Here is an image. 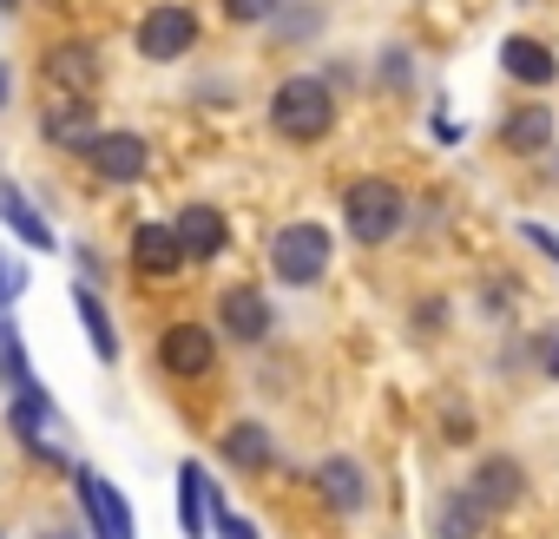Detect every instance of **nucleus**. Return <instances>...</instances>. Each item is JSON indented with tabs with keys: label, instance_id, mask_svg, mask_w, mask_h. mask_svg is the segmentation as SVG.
Masks as SVG:
<instances>
[{
	"label": "nucleus",
	"instance_id": "31",
	"mask_svg": "<svg viewBox=\"0 0 559 539\" xmlns=\"http://www.w3.org/2000/svg\"><path fill=\"white\" fill-rule=\"evenodd\" d=\"M0 539H8V532H0Z\"/></svg>",
	"mask_w": 559,
	"mask_h": 539
},
{
	"label": "nucleus",
	"instance_id": "6",
	"mask_svg": "<svg viewBox=\"0 0 559 539\" xmlns=\"http://www.w3.org/2000/svg\"><path fill=\"white\" fill-rule=\"evenodd\" d=\"M73 480H80V506H86V519H93V539H139V526H132V506H126V493H119L106 474L80 467Z\"/></svg>",
	"mask_w": 559,
	"mask_h": 539
},
{
	"label": "nucleus",
	"instance_id": "29",
	"mask_svg": "<svg viewBox=\"0 0 559 539\" xmlns=\"http://www.w3.org/2000/svg\"><path fill=\"white\" fill-rule=\"evenodd\" d=\"M34 539H73V532H67V526H60V532H34Z\"/></svg>",
	"mask_w": 559,
	"mask_h": 539
},
{
	"label": "nucleus",
	"instance_id": "5",
	"mask_svg": "<svg viewBox=\"0 0 559 539\" xmlns=\"http://www.w3.org/2000/svg\"><path fill=\"white\" fill-rule=\"evenodd\" d=\"M211 362H217V330H204V323H171V330L158 336V369H165V375L198 382V375H211Z\"/></svg>",
	"mask_w": 559,
	"mask_h": 539
},
{
	"label": "nucleus",
	"instance_id": "24",
	"mask_svg": "<svg viewBox=\"0 0 559 539\" xmlns=\"http://www.w3.org/2000/svg\"><path fill=\"white\" fill-rule=\"evenodd\" d=\"M270 8H276V0H224V14H230L237 27H257V21H270Z\"/></svg>",
	"mask_w": 559,
	"mask_h": 539
},
{
	"label": "nucleus",
	"instance_id": "19",
	"mask_svg": "<svg viewBox=\"0 0 559 539\" xmlns=\"http://www.w3.org/2000/svg\"><path fill=\"white\" fill-rule=\"evenodd\" d=\"M480 532H487V513L474 506L467 487H454V493L435 500V539H480Z\"/></svg>",
	"mask_w": 559,
	"mask_h": 539
},
{
	"label": "nucleus",
	"instance_id": "28",
	"mask_svg": "<svg viewBox=\"0 0 559 539\" xmlns=\"http://www.w3.org/2000/svg\"><path fill=\"white\" fill-rule=\"evenodd\" d=\"M8 99H14V80H8V67H0V112H8Z\"/></svg>",
	"mask_w": 559,
	"mask_h": 539
},
{
	"label": "nucleus",
	"instance_id": "20",
	"mask_svg": "<svg viewBox=\"0 0 559 539\" xmlns=\"http://www.w3.org/2000/svg\"><path fill=\"white\" fill-rule=\"evenodd\" d=\"M40 132H47V145H67V152H80V158H86V145L99 139L80 99H67V106H47V125H40Z\"/></svg>",
	"mask_w": 559,
	"mask_h": 539
},
{
	"label": "nucleus",
	"instance_id": "25",
	"mask_svg": "<svg viewBox=\"0 0 559 539\" xmlns=\"http://www.w3.org/2000/svg\"><path fill=\"white\" fill-rule=\"evenodd\" d=\"M520 237H526L533 250H546V256L559 263V230H552V224H539V217H526V224H520Z\"/></svg>",
	"mask_w": 559,
	"mask_h": 539
},
{
	"label": "nucleus",
	"instance_id": "7",
	"mask_svg": "<svg viewBox=\"0 0 559 539\" xmlns=\"http://www.w3.org/2000/svg\"><path fill=\"white\" fill-rule=\"evenodd\" d=\"M198 47V14L191 8H152L139 21V53L145 60H185Z\"/></svg>",
	"mask_w": 559,
	"mask_h": 539
},
{
	"label": "nucleus",
	"instance_id": "4",
	"mask_svg": "<svg viewBox=\"0 0 559 539\" xmlns=\"http://www.w3.org/2000/svg\"><path fill=\"white\" fill-rule=\"evenodd\" d=\"M467 493H474V506L493 519V513H513L520 500H526V467L513 460V454H480L474 460V474H467Z\"/></svg>",
	"mask_w": 559,
	"mask_h": 539
},
{
	"label": "nucleus",
	"instance_id": "30",
	"mask_svg": "<svg viewBox=\"0 0 559 539\" xmlns=\"http://www.w3.org/2000/svg\"><path fill=\"white\" fill-rule=\"evenodd\" d=\"M0 8H14V0H0Z\"/></svg>",
	"mask_w": 559,
	"mask_h": 539
},
{
	"label": "nucleus",
	"instance_id": "13",
	"mask_svg": "<svg viewBox=\"0 0 559 539\" xmlns=\"http://www.w3.org/2000/svg\"><path fill=\"white\" fill-rule=\"evenodd\" d=\"M500 73H507V80H520V86H552V80H559V53H552L546 40L513 34V40L500 47Z\"/></svg>",
	"mask_w": 559,
	"mask_h": 539
},
{
	"label": "nucleus",
	"instance_id": "17",
	"mask_svg": "<svg viewBox=\"0 0 559 539\" xmlns=\"http://www.w3.org/2000/svg\"><path fill=\"white\" fill-rule=\"evenodd\" d=\"M211 474L198 467V460H185L178 467V526H185V539H204L211 532Z\"/></svg>",
	"mask_w": 559,
	"mask_h": 539
},
{
	"label": "nucleus",
	"instance_id": "23",
	"mask_svg": "<svg viewBox=\"0 0 559 539\" xmlns=\"http://www.w3.org/2000/svg\"><path fill=\"white\" fill-rule=\"evenodd\" d=\"M21 290H27V270L0 256V310H14V303H21Z\"/></svg>",
	"mask_w": 559,
	"mask_h": 539
},
{
	"label": "nucleus",
	"instance_id": "2",
	"mask_svg": "<svg viewBox=\"0 0 559 539\" xmlns=\"http://www.w3.org/2000/svg\"><path fill=\"white\" fill-rule=\"evenodd\" d=\"M330 256H336V237L317 217H297L270 237V270H276V284H290V290H317Z\"/></svg>",
	"mask_w": 559,
	"mask_h": 539
},
{
	"label": "nucleus",
	"instance_id": "26",
	"mask_svg": "<svg viewBox=\"0 0 559 539\" xmlns=\"http://www.w3.org/2000/svg\"><path fill=\"white\" fill-rule=\"evenodd\" d=\"M539 375H546V382H559V323H552V330H539Z\"/></svg>",
	"mask_w": 559,
	"mask_h": 539
},
{
	"label": "nucleus",
	"instance_id": "22",
	"mask_svg": "<svg viewBox=\"0 0 559 539\" xmlns=\"http://www.w3.org/2000/svg\"><path fill=\"white\" fill-rule=\"evenodd\" d=\"M211 526H217V539H257V526H250L243 513H230L217 493H211Z\"/></svg>",
	"mask_w": 559,
	"mask_h": 539
},
{
	"label": "nucleus",
	"instance_id": "9",
	"mask_svg": "<svg viewBox=\"0 0 559 539\" xmlns=\"http://www.w3.org/2000/svg\"><path fill=\"white\" fill-rule=\"evenodd\" d=\"M217 336H230V343H263V336H270V297H263L257 284H230V290L217 297Z\"/></svg>",
	"mask_w": 559,
	"mask_h": 539
},
{
	"label": "nucleus",
	"instance_id": "10",
	"mask_svg": "<svg viewBox=\"0 0 559 539\" xmlns=\"http://www.w3.org/2000/svg\"><path fill=\"white\" fill-rule=\"evenodd\" d=\"M171 230H178V250H185L191 263H211V256L230 243V224H224L217 204H185V211L171 217Z\"/></svg>",
	"mask_w": 559,
	"mask_h": 539
},
{
	"label": "nucleus",
	"instance_id": "27",
	"mask_svg": "<svg viewBox=\"0 0 559 539\" xmlns=\"http://www.w3.org/2000/svg\"><path fill=\"white\" fill-rule=\"evenodd\" d=\"M382 67H389V73H382V80H389V86H395V93H402V86H408V53H389V60H382Z\"/></svg>",
	"mask_w": 559,
	"mask_h": 539
},
{
	"label": "nucleus",
	"instance_id": "3",
	"mask_svg": "<svg viewBox=\"0 0 559 539\" xmlns=\"http://www.w3.org/2000/svg\"><path fill=\"white\" fill-rule=\"evenodd\" d=\"M402 217H408V197H402V184H389V178H356L349 197H343V230H349L356 243H389V237L402 230Z\"/></svg>",
	"mask_w": 559,
	"mask_h": 539
},
{
	"label": "nucleus",
	"instance_id": "16",
	"mask_svg": "<svg viewBox=\"0 0 559 539\" xmlns=\"http://www.w3.org/2000/svg\"><path fill=\"white\" fill-rule=\"evenodd\" d=\"M552 125H559V119H552L546 106H520V112H507V119H500V145H507V152H520V158H533V152H546V145H552Z\"/></svg>",
	"mask_w": 559,
	"mask_h": 539
},
{
	"label": "nucleus",
	"instance_id": "14",
	"mask_svg": "<svg viewBox=\"0 0 559 539\" xmlns=\"http://www.w3.org/2000/svg\"><path fill=\"white\" fill-rule=\"evenodd\" d=\"M185 263V250H178V230L171 224H139L132 230V270H139V277H171V270Z\"/></svg>",
	"mask_w": 559,
	"mask_h": 539
},
{
	"label": "nucleus",
	"instance_id": "1",
	"mask_svg": "<svg viewBox=\"0 0 559 539\" xmlns=\"http://www.w3.org/2000/svg\"><path fill=\"white\" fill-rule=\"evenodd\" d=\"M270 125L284 132L290 145H317V139H330V125H336V93H330L323 80L297 73V80H284V86L270 93Z\"/></svg>",
	"mask_w": 559,
	"mask_h": 539
},
{
	"label": "nucleus",
	"instance_id": "21",
	"mask_svg": "<svg viewBox=\"0 0 559 539\" xmlns=\"http://www.w3.org/2000/svg\"><path fill=\"white\" fill-rule=\"evenodd\" d=\"M73 310H80V323H86V336H93V356H99V362H119V330H112L106 303H99L93 290H73Z\"/></svg>",
	"mask_w": 559,
	"mask_h": 539
},
{
	"label": "nucleus",
	"instance_id": "8",
	"mask_svg": "<svg viewBox=\"0 0 559 539\" xmlns=\"http://www.w3.org/2000/svg\"><path fill=\"white\" fill-rule=\"evenodd\" d=\"M86 165H93L106 184H139L145 165H152V145H145L139 132H99V139L86 145Z\"/></svg>",
	"mask_w": 559,
	"mask_h": 539
},
{
	"label": "nucleus",
	"instance_id": "15",
	"mask_svg": "<svg viewBox=\"0 0 559 539\" xmlns=\"http://www.w3.org/2000/svg\"><path fill=\"white\" fill-rule=\"evenodd\" d=\"M217 454H224L237 474H263V467H276V441H270V428H257V421H230L224 441H217Z\"/></svg>",
	"mask_w": 559,
	"mask_h": 539
},
{
	"label": "nucleus",
	"instance_id": "11",
	"mask_svg": "<svg viewBox=\"0 0 559 539\" xmlns=\"http://www.w3.org/2000/svg\"><path fill=\"white\" fill-rule=\"evenodd\" d=\"M317 493L349 519V513H362L369 506V474H362V460H349V454H330V460H317Z\"/></svg>",
	"mask_w": 559,
	"mask_h": 539
},
{
	"label": "nucleus",
	"instance_id": "18",
	"mask_svg": "<svg viewBox=\"0 0 559 539\" xmlns=\"http://www.w3.org/2000/svg\"><path fill=\"white\" fill-rule=\"evenodd\" d=\"M0 217H8V230H14L27 250H53V243H60V237L47 230V217H40V211L21 197V184H8V178H0Z\"/></svg>",
	"mask_w": 559,
	"mask_h": 539
},
{
	"label": "nucleus",
	"instance_id": "12",
	"mask_svg": "<svg viewBox=\"0 0 559 539\" xmlns=\"http://www.w3.org/2000/svg\"><path fill=\"white\" fill-rule=\"evenodd\" d=\"M47 73H53V86H67L73 99H86L99 86V47L93 40H60V47H47Z\"/></svg>",
	"mask_w": 559,
	"mask_h": 539
}]
</instances>
